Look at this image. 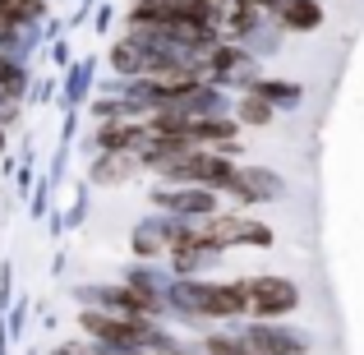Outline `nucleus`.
I'll use <instances>...</instances> for the list:
<instances>
[{"instance_id": "nucleus-4", "label": "nucleus", "mask_w": 364, "mask_h": 355, "mask_svg": "<svg viewBox=\"0 0 364 355\" xmlns=\"http://www.w3.org/2000/svg\"><path fill=\"white\" fill-rule=\"evenodd\" d=\"M208 351H213V355H249V351L235 346L231 337H213V341H208Z\"/></svg>"}, {"instance_id": "nucleus-3", "label": "nucleus", "mask_w": 364, "mask_h": 355, "mask_svg": "<svg viewBox=\"0 0 364 355\" xmlns=\"http://www.w3.org/2000/svg\"><path fill=\"white\" fill-rule=\"evenodd\" d=\"M249 341H258L267 355H291V346H282V337H272V332H254Z\"/></svg>"}, {"instance_id": "nucleus-5", "label": "nucleus", "mask_w": 364, "mask_h": 355, "mask_svg": "<svg viewBox=\"0 0 364 355\" xmlns=\"http://www.w3.org/2000/svg\"><path fill=\"white\" fill-rule=\"evenodd\" d=\"M245 120L263 124V120H267V107H263V102H245Z\"/></svg>"}, {"instance_id": "nucleus-1", "label": "nucleus", "mask_w": 364, "mask_h": 355, "mask_svg": "<svg viewBox=\"0 0 364 355\" xmlns=\"http://www.w3.org/2000/svg\"><path fill=\"white\" fill-rule=\"evenodd\" d=\"M245 300H254V309H263V314H286L295 304V286L277 282V277H258V282L245 286Z\"/></svg>"}, {"instance_id": "nucleus-2", "label": "nucleus", "mask_w": 364, "mask_h": 355, "mask_svg": "<svg viewBox=\"0 0 364 355\" xmlns=\"http://www.w3.org/2000/svg\"><path fill=\"white\" fill-rule=\"evenodd\" d=\"M286 23H295V28H314V23H318V9H314L309 0H300V5H291Z\"/></svg>"}]
</instances>
